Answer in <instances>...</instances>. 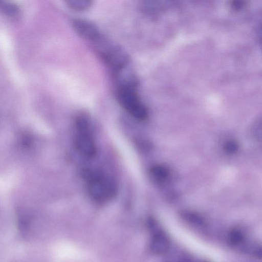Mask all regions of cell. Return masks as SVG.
Here are the masks:
<instances>
[{"label": "cell", "mask_w": 262, "mask_h": 262, "mask_svg": "<svg viewBox=\"0 0 262 262\" xmlns=\"http://www.w3.org/2000/svg\"><path fill=\"white\" fill-rule=\"evenodd\" d=\"M0 9L5 14L11 17L17 16L19 12L16 5L9 2H0Z\"/></svg>", "instance_id": "obj_11"}, {"label": "cell", "mask_w": 262, "mask_h": 262, "mask_svg": "<svg viewBox=\"0 0 262 262\" xmlns=\"http://www.w3.org/2000/svg\"><path fill=\"white\" fill-rule=\"evenodd\" d=\"M136 85V81L119 84L117 98L120 105L130 115L137 120H144L148 112L137 93Z\"/></svg>", "instance_id": "obj_1"}, {"label": "cell", "mask_w": 262, "mask_h": 262, "mask_svg": "<svg viewBox=\"0 0 262 262\" xmlns=\"http://www.w3.org/2000/svg\"><path fill=\"white\" fill-rule=\"evenodd\" d=\"M180 262H189V261H188L187 260H182V261H181Z\"/></svg>", "instance_id": "obj_14"}, {"label": "cell", "mask_w": 262, "mask_h": 262, "mask_svg": "<svg viewBox=\"0 0 262 262\" xmlns=\"http://www.w3.org/2000/svg\"><path fill=\"white\" fill-rule=\"evenodd\" d=\"M224 150L228 154H235L239 148V146L236 141L229 140L226 141L223 145Z\"/></svg>", "instance_id": "obj_12"}, {"label": "cell", "mask_w": 262, "mask_h": 262, "mask_svg": "<svg viewBox=\"0 0 262 262\" xmlns=\"http://www.w3.org/2000/svg\"><path fill=\"white\" fill-rule=\"evenodd\" d=\"M148 226L151 233L150 248L156 254H165L170 247V241L167 234L152 219L148 221Z\"/></svg>", "instance_id": "obj_5"}, {"label": "cell", "mask_w": 262, "mask_h": 262, "mask_svg": "<svg viewBox=\"0 0 262 262\" xmlns=\"http://www.w3.org/2000/svg\"><path fill=\"white\" fill-rule=\"evenodd\" d=\"M72 27L80 37L92 42L102 35L96 25L85 19H75L72 21Z\"/></svg>", "instance_id": "obj_6"}, {"label": "cell", "mask_w": 262, "mask_h": 262, "mask_svg": "<svg viewBox=\"0 0 262 262\" xmlns=\"http://www.w3.org/2000/svg\"><path fill=\"white\" fill-rule=\"evenodd\" d=\"M181 216L187 223L192 225L203 227L206 225L204 219L200 214L189 210H183Z\"/></svg>", "instance_id": "obj_7"}, {"label": "cell", "mask_w": 262, "mask_h": 262, "mask_svg": "<svg viewBox=\"0 0 262 262\" xmlns=\"http://www.w3.org/2000/svg\"><path fill=\"white\" fill-rule=\"evenodd\" d=\"M100 57L116 74L125 69L128 57L125 51L102 35L93 42Z\"/></svg>", "instance_id": "obj_3"}, {"label": "cell", "mask_w": 262, "mask_h": 262, "mask_svg": "<svg viewBox=\"0 0 262 262\" xmlns=\"http://www.w3.org/2000/svg\"><path fill=\"white\" fill-rule=\"evenodd\" d=\"M92 1L89 0H68L66 3L69 7L76 11H83L90 8Z\"/></svg>", "instance_id": "obj_10"}, {"label": "cell", "mask_w": 262, "mask_h": 262, "mask_svg": "<svg viewBox=\"0 0 262 262\" xmlns=\"http://www.w3.org/2000/svg\"><path fill=\"white\" fill-rule=\"evenodd\" d=\"M74 127V145L76 150L86 158H93L97 147L89 119L85 115H79L75 119Z\"/></svg>", "instance_id": "obj_2"}, {"label": "cell", "mask_w": 262, "mask_h": 262, "mask_svg": "<svg viewBox=\"0 0 262 262\" xmlns=\"http://www.w3.org/2000/svg\"><path fill=\"white\" fill-rule=\"evenodd\" d=\"M245 233L238 228L231 230L228 234V241L230 245L234 247L242 246L246 240Z\"/></svg>", "instance_id": "obj_9"}, {"label": "cell", "mask_w": 262, "mask_h": 262, "mask_svg": "<svg viewBox=\"0 0 262 262\" xmlns=\"http://www.w3.org/2000/svg\"><path fill=\"white\" fill-rule=\"evenodd\" d=\"M149 173L153 180L158 183L165 181L169 176V170L166 167L160 165L151 167Z\"/></svg>", "instance_id": "obj_8"}, {"label": "cell", "mask_w": 262, "mask_h": 262, "mask_svg": "<svg viewBox=\"0 0 262 262\" xmlns=\"http://www.w3.org/2000/svg\"><path fill=\"white\" fill-rule=\"evenodd\" d=\"M88 189L91 198L96 202H104L113 198L117 192L115 182L99 173H92L88 178Z\"/></svg>", "instance_id": "obj_4"}, {"label": "cell", "mask_w": 262, "mask_h": 262, "mask_svg": "<svg viewBox=\"0 0 262 262\" xmlns=\"http://www.w3.org/2000/svg\"><path fill=\"white\" fill-rule=\"evenodd\" d=\"M261 121L257 120L253 125L252 128V134L257 140H260L261 137Z\"/></svg>", "instance_id": "obj_13"}]
</instances>
